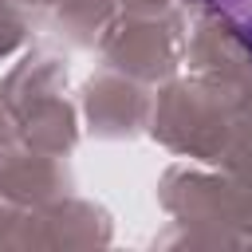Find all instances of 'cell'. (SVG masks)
<instances>
[{
  "label": "cell",
  "mask_w": 252,
  "mask_h": 252,
  "mask_svg": "<svg viewBox=\"0 0 252 252\" xmlns=\"http://www.w3.org/2000/svg\"><path fill=\"white\" fill-rule=\"evenodd\" d=\"M213 4H217V12H224V20L236 28V35L252 51V0H213Z\"/></svg>",
  "instance_id": "cell-1"
}]
</instances>
